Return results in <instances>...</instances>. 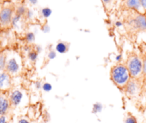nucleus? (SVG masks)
Listing matches in <instances>:
<instances>
[{"instance_id": "f3484780", "label": "nucleus", "mask_w": 146, "mask_h": 123, "mask_svg": "<svg viewBox=\"0 0 146 123\" xmlns=\"http://www.w3.org/2000/svg\"><path fill=\"white\" fill-rule=\"evenodd\" d=\"M52 14V10L49 7H44L41 11V14L44 19H48Z\"/></svg>"}, {"instance_id": "423d86ee", "label": "nucleus", "mask_w": 146, "mask_h": 123, "mask_svg": "<svg viewBox=\"0 0 146 123\" xmlns=\"http://www.w3.org/2000/svg\"><path fill=\"white\" fill-rule=\"evenodd\" d=\"M20 70H21V64L18 57L16 56H9L7 54V63L4 70L12 77L19 74Z\"/></svg>"}, {"instance_id": "1a4fd4ad", "label": "nucleus", "mask_w": 146, "mask_h": 123, "mask_svg": "<svg viewBox=\"0 0 146 123\" xmlns=\"http://www.w3.org/2000/svg\"><path fill=\"white\" fill-rule=\"evenodd\" d=\"M11 103L8 96L6 95L3 92H0V115H7L10 108Z\"/></svg>"}, {"instance_id": "4be33fe9", "label": "nucleus", "mask_w": 146, "mask_h": 123, "mask_svg": "<svg viewBox=\"0 0 146 123\" xmlns=\"http://www.w3.org/2000/svg\"><path fill=\"white\" fill-rule=\"evenodd\" d=\"M0 123H9L7 115H0Z\"/></svg>"}, {"instance_id": "dca6fc26", "label": "nucleus", "mask_w": 146, "mask_h": 123, "mask_svg": "<svg viewBox=\"0 0 146 123\" xmlns=\"http://www.w3.org/2000/svg\"><path fill=\"white\" fill-rule=\"evenodd\" d=\"M124 123H138V120L131 113H128L124 119Z\"/></svg>"}, {"instance_id": "9d476101", "label": "nucleus", "mask_w": 146, "mask_h": 123, "mask_svg": "<svg viewBox=\"0 0 146 123\" xmlns=\"http://www.w3.org/2000/svg\"><path fill=\"white\" fill-rule=\"evenodd\" d=\"M125 6L127 9H131V11L145 14L141 7V0H125Z\"/></svg>"}, {"instance_id": "9b49d317", "label": "nucleus", "mask_w": 146, "mask_h": 123, "mask_svg": "<svg viewBox=\"0 0 146 123\" xmlns=\"http://www.w3.org/2000/svg\"><path fill=\"white\" fill-rule=\"evenodd\" d=\"M55 51L59 54H65L68 51V44L64 41H59L56 45Z\"/></svg>"}, {"instance_id": "0eeeda50", "label": "nucleus", "mask_w": 146, "mask_h": 123, "mask_svg": "<svg viewBox=\"0 0 146 123\" xmlns=\"http://www.w3.org/2000/svg\"><path fill=\"white\" fill-rule=\"evenodd\" d=\"M11 76L5 70L0 71V92H7L11 88Z\"/></svg>"}, {"instance_id": "7c9ffc66", "label": "nucleus", "mask_w": 146, "mask_h": 123, "mask_svg": "<svg viewBox=\"0 0 146 123\" xmlns=\"http://www.w3.org/2000/svg\"><path fill=\"white\" fill-rule=\"evenodd\" d=\"M29 3L31 5H36L38 2V0H28Z\"/></svg>"}, {"instance_id": "20e7f679", "label": "nucleus", "mask_w": 146, "mask_h": 123, "mask_svg": "<svg viewBox=\"0 0 146 123\" xmlns=\"http://www.w3.org/2000/svg\"><path fill=\"white\" fill-rule=\"evenodd\" d=\"M141 79L131 78L123 88V91L128 97H135L141 92Z\"/></svg>"}, {"instance_id": "2f4dec72", "label": "nucleus", "mask_w": 146, "mask_h": 123, "mask_svg": "<svg viewBox=\"0 0 146 123\" xmlns=\"http://www.w3.org/2000/svg\"><path fill=\"white\" fill-rule=\"evenodd\" d=\"M35 84H36L35 85L36 87L38 90H39V89H42V84H41V82H37Z\"/></svg>"}, {"instance_id": "f257e3e1", "label": "nucleus", "mask_w": 146, "mask_h": 123, "mask_svg": "<svg viewBox=\"0 0 146 123\" xmlns=\"http://www.w3.org/2000/svg\"><path fill=\"white\" fill-rule=\"evenodd\" d=\"M111 81L115 86L123 90L127 83L131 79L129 71L124 63H117L113 66L110 72Z\"/></svg>"}, {"instance_id": "6ab92c4d", "label": "nucleus", "mask_w": 146, "mask_h": 123, "mask_svg": "<svg viewBox=\"0 0 146 123\" xmlns=\"http://www.w3.org/2000/svg\"><path fill=\"white\" fill-rule=\"evenodd\" d=\"M22 19V17L18 14H15L14 13V17H13L12 20H11V27H16L17 26V24L19 23V21H21V19Z\"/></svg>"}, {"instance_id": "a878e982", "label": "nucleus", "mask_w": 146, "mask_h": 123, "mask_svg": "<svg viewBox=\"0 0 146 123\" xmlns=\"http://www.w3.org/2000/svg\"><path fill=\"white\" fill-rule=\"evenodd\" d=\"M143 63V76L146 77V53L142 57Z\"/></svg>"}, {"instance_id": "6e6552de", "label": "nucleus", "mask_w": 146, "mask_h": 123, "mask_svg": "<svg viewBox=\"0 0 146 123\" xmlns=\"http://www.w3.org/2000/svg\"><path fill=\"white\" fill-rule=\"evenodd\" d=\"M8 97L11 107H17L21 104L24 98V93L19 89H14L10 91L9 94H8Z\"/></svg>"}, {"instance_id": "bb28decb", "label": "nucleus", "mask_w": 146, "mask_h": 123, "mask_svg": "<svg viewBox=\"0 0 146 123\" xmlns=\"http://www.w3.org/2000/svg\"><path fill=\"white\" fill-rule=\"evenodd\" d=\"M141 4L143 9L146 13V0H141Z\"/></svg>"}, {"instance_id": "39448f33", "label": "nucleus", "mask_w": 146, "mask_h": 123, "mask_svg": "<svg viewBox=\"0 0 146 123\" xmlns=\"http://www.w3.org/2000/svg\"><path fill=\"white\" fill-rule=\"evenodd\" d=\"M14 14V9L10 6H6L0 10V27L8 28L11 26V20Z\"/></svg>"}, {"instance_id": "412c9836", "label": "nucleus", "mask_w": 146, "mask_h": 123, "mask_svg": "<svg viewBox=\"0 0 146 123\" xmlns=\"http://www.w3.org/2000/svg\"><path fill=\"white\" fill-rule=\"evenodd\" d=\"M47 57H48V59H54L56 57V51L55 50H50V51H48Z\"/></svg>"}, {"instance_id": "a211bd4d", "label": "nucleus", "mask_w": 146, "mask_h": 123, "mask_svg": "<svg viewBox=\"0 0 146 123\" xmlns=\"http://www.w3.org/2000/svg\"><path fill=\"white\" fill-rule=\"evenodd\" d=\"M103 110V105L100 102H96L93 105L92 107V112L94 114H97V113H99L102 111Z\"/></svg>"}, {"instance_id": "473e14b6", "label": "nucleus", "mask_w": 146, "mask_h": 123, "mask_svg": "<svg viewBox=\"0 0 146 123\" xmlns=\"http://www.w3.org/2000/svg\"><path fill=\"white\" fill-rule=\"evenodd\" d=\"M115 27H122L123 25V22H122V21H115Z\"/></svg>"}, {"instance_id": "4468645a", "label": "nucleus", "mask_w": 146, "mask_h": 123, "mask_svg": "<svg viewBox=\"0 0 146 123\" xmlns=\"http://www.w3.org/2000/svg\"><path fill=\"white\" fill-rule=\"evenodd\" d=\"M28 9L26 8L25 6L24 5H19L15 9V14H18V15L21 16V17H25V14L27 13V11Z\"/></svg>"}, {"instance_id": "7ed1b4c3", "label": "nucleus", "mask_w": 146, "mask_h": 123, "mask_svg": "<svg viewBox=\"0 0 146 123\" xmlns=\"http://www.w3.org/2000/svg\"><path fill=\"white\" fill-rule=\"evenodd\" d=\"M130 27L133 29L138 31H146V13L142 14L135 11V14L128 21Z\"/></svg>"}, {"instance_id": "f03ea898", "label": "nucleus", "mask_w": 146, "mask_h": 123, "mask_svg": "<svg viewBox=\"0 0 146 123\" xmlns=\"http://www.w3.org/2000/svg\"><path fill=\"white\" fill-rule=\"evenodd\" d=\"M131 78L141 79L143 76V58L135 53H130L125 63Z\"/></svg>"}, {"instance_id": "c756f323", "label": "nucleus", "mask_w": 146, "mask_h": 123, "mask_svg": "<svg viewBox=\"0 0 146 123\" xmlns=\"http://www.w3.org/2000/svg\"><path fill=\"white\" fill-rule=\"evenodd\" d=\"M17 123H31L26 118H21L18 120Z\"/></svg>"}, {"instance_id": "f8f14e48", "label": "nucleus", "mask_w": 146, "mask_h": 123, "mask_svg": "<svg viewBox=\"0 0 146 123\" xmlns=\"http://www.w3.org/2000/svg\"><path fill=\"white\" fill-rule=\"evenodd\" d=\"M7 53L6 51H1L0 52V71L4 70L7 63Z\"/></svg>"}, {"instance_id": "72a5a7b5", "label": "nucleus", "mask_w": 146, "mask_h": 123, "mask_svg": "<svg viewBox=\"0 0 146 123\" xmlns=\"http://www.w3.org/2000/svg\"><path fill=\"white\" fill-rule=\"evenodd\" d=\"M0 39H1V34H0Z\"/></svg>"}, {"instance_id": "cd10ccee", "label": "nucleus", "mask_w": 146, "mask_h": 123, "mask_svg": "<svg viewBox=\"0 0 146 123\" xmlns=\"http://www.w3.org/2000/svg\"><path fill=\"white\" fill-rule=\"evenodd\" d=\"M34 49L39 54V53H41V51H42V47L39 45H36L35 47H34Z\"/></svg>"}, {"instance_id": "f704fd0d", "label": "nucleus", "mask_w": 146, "mask_h": 123, "mask_svg": "<svg viewBox=\"0 0 146 123\" xmlns=\"http://www.w3.org/2000/svg\"><path fill=\"white\" fill-rule=\"evenodd\" d=\"M145 123H146V122H145Z\"/></svg>"}, {"instance_id": "b1692460", "label": "nucleus", "mask_w": 146, "mask_h": 123, "mask_svg": "<svg viewBox=\"0 0 146 123\" xmlns=\"http://www.w3.org/2000/svg\"><path fill=\"white\" fill-rule=\"evenodd\" d=\"M101 1L103 2L104 5L108 9L109 8V7L111 6V4H112L113 0H101Z\"/></svg>"}, {"instance_id": "aec40b11", "label": "nucleus", "mask_w": 146, "mask_h": 123, "mask_svg": "<svg viewBox=\"0 0 146 123\" xmlns=\"http://www.w3.org/2000/svg\"><path fill=\"white\" fill-rule=\"evenodd\" d=\"M42 90L45 92H49L52 90V85L49 82H44L42 84Z\"/></svg>"}, {"instance_id": "c85d7f7f", "label": "nucleus", "mask_w": 146, "mask_h": 123, "mask_svg": "<svg viewBox=\"0 0 146 123\" xmlns=\"http://www.w3.org/2000/svg\"><path fill=\"white\" fill-rule=\"evenodd\" d=\"M122 54H118V55L115 57V61H116L117 63H121V61H122Z\"/></svg>"}, {"instance_id": "ddd939ff", "label": "nucleus", "mask_w": 146, "mask_h": 123, "mask_svg": "<svg viewBox=\"0 0 146 123\" xmlns=\"http://www.w3.org/2000/svg\"><path fill=\"white\" fill-rule=\"evenodd\" d=\"M38 53L37 51H36L34 49L29 51L28 54H27V57H28L29 60L30 61H31V62H35V61H36V60L38 59Z\"/></svg>"}, {"instance_id": "5701e85b", "label": "nucleus", "mask_w": 146, "mask_h": 123, "mask_svg": "<svg viewBox=\"0 0 146 123\" xmlns=\"http://www.w3.org/2000/svg\"><path fill=\"white\" fill-rule=\"evenodd\" d=\"M33 16H34V13H33L32 10L28 9L27 11V13H26V14H25L26 18L29 19H31L33 17Z\"/></svg>"}, {"instance_id": "393cba45", "label": "nucleus", "mask_w": 146, "mask_h": 123, "mask_svg": "<svg viewBox=\"0 0 146 123\" xmlns=\"http://www.w3.org/2000/svg\"><path fill=\"white\" fill-rule=\"evenodd\" d=\"M41 30H42L43 32L48 33L50 31V30H51V28H50V27L48 24H45L43 25L42 27H41Z\"/></svg>"}, {"instance_id": "2eb2a0df", "label": "nucleus", "mask_w": 146, "mask_h": 123, "mask_svg": "<svg viewBox=\"0 0 146 123\" xmlns=\"http://www.w3.org/2000/svg\"><path fill=\"white\" fill-rule=\"evenodd\" d=\"M24 39L29 44L33 43L35 41V34L32 31H29V32L26 33L25 36H24Z\"/></svg>"}]
</instances>
